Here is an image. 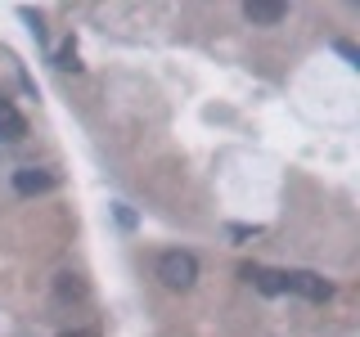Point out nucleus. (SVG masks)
<instances>
[{
    "label": "nucleus",
    "instance_id": "obj_1",
    "mask_svg": "<svg viewBox=\"0 0 360 337\" xmlns=\"http://www.w3.org/2000/svg\"><path fill=\"white\" fill-rule=\"evenodd\" d=\"M158 279H162L167 288L185 292V288L198 284V261L189 252H162V256H158Z\"/></svg>",
    "mask_w": 360,
    "mask_h": 337
},
{
    "label": "nucleus",
    "instance_id": "obj_2",
    "mask_svg": "<svg viewBox=\"0 0 360 337\" xmlns=\"http://www.w3.org/2000/svg\"><path fill=\"white\" fill-rule=\"evenodd\" d=\"M284 292H297V297H307V301H329L333 284L320 279L315 270H284Z\"/></svg>",
    "mask_w": 360,
    "mask_h": 337
},
{
    "label": "nucleus",
    "instance_id": "obj_3",
    "mask_svg": "<svg viewBox=\"0 0 360 337\" xmlns=\"http://www.w3.org/2000/svg\"><path fill=\"white\" fill-rule=\"evenodd\" d=\"M54 189V171H45V166H18L14 171V194L32 198V194H50Z\"/></svg>",
    "mask_w": 360,
    "mask_h": 337
},
{
    "label": "nucleus",
    "instance_id": "obj_4",
    "mask_svg": "<svg viewBox=\"0 0 360 337\" xmlns=\"http://www.w3.org/2000/svg\"><path fill=\"white\" fill-rule=\"evenodd\" d=\"M243 18L252 22V27H275V22L288 18V5H284V0H248Z\"/></svg>",
    "mask_w": 360,
    "mask_h": 337
},
{
    "label": "nucleus",
    "instance_id": "obj_5",
    "mask_svg": "<svg viewBox=\"0 0 360 337\" xmlns=\"http://www.w3.org/2000/svg\"><path fill=\"white\" fill-rule=\"evenodd\" d=\"M239 275L248 284H257V292H266V297H279L284 292V270H266V265H243Z\"/></svg>",
    "mask_w": 360,
    "mask_h": 337
},
{
    "label": "nucleus",
    "instance_id": "obj_6",
    "mask_svg": "<svg viewBox=\"0 0 360 337\" xmlns=\"http://www.w3.org/2000/svg\"><path fill=\"white\" fill-rule=\"evenodd\" d=\"M0 140L5 144H18V140H27V117L9 104V99H0Z\"/></svg>",
    "mask_w": 360,
    "mask_h": 337
},
{
    "label": "nucleus",
    "instance_id": "obj_7",
    "mask_svg": "<svg viewBox=\"0 0 360 337\" xmlns=\"http://www.w3.org/2000/svg\"><path fill=\"white\" fill-rule=\"evenodd\" d=\"M54 67H63V72H82V59H77V45L63 41L59 54H54Z\"/></svg>",
    "mask_w": 360,
    "mask_h": 337
},
{
    "label": "nucleus",
    "instance_id": "obj_8",
    "mask_svg": "<svg viewBox=\"0 0 360 337\" xmlns=\"http://www.w3.org/2000/svg\"><path fill=\"white\" fill-rule=\"evenodd\" d=\"M59 297H63V301H82V297H86V284H82L77 275H59Z\"/></svg>",
    "mask_w": 360,
    "mask_h": 337
},
{
    "label": "nucleus",
    "instance_id": "obj_9",
    "mask_svg": "<svg viewBox=\"0 0 360 337\" xmlns=\"http://www.w3.org/2000/svg\"><path fill=\"white\" fill-rule=\"evenodd\" d=\"M112 207H117V225H122V230H131V225H135V211L127 207V202H112Z\"/></svg>",
    "mask_w": 360,
    "mask_h": 337
},
{
    "label": "nucleus",
    "instance_id": "obj_10",
    "mask_svg": "<svg viewBox=\"0 0 360 337\" xmlns=\"http://www.w3.org/2000/svg\"><path fill=\"white\" fill-rule=\"evenodd\" d=\"M333 50L342 54V59H352V63H360V54H356V45H352V41H333Z\"/></svg>",
    "mask_w": 360,
    "mask_h": 337
},
{
    "label": "nucleus",
    "instance_id": "obj_11",
    "mask_svg": "<svg viewBox=\"0 0 360 337\" xmlns=\"http://www.w3.org/2000/svg\"><path fill=\"white\" fill-rule=\"evenodd\" d=\"M230 234H234V239H257V234H262V230H257V225H234Z\"/></svg>",
    "mask_w": 360,
    "mask_h": 337
}]
</instances>
